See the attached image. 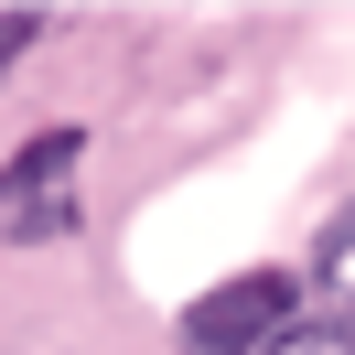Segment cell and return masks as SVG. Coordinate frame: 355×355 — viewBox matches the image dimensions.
<instances>
[{
    "instance_id": "cell-5",
    "label": "cell",
    "mask_w": 355,
    "mask_h": 355,
    "mask_svg": "<svg viewBox=\"0 0 355 355\" xmlns=\"http://www.w3.org/2000/svg\"><path fill=\"white\" fill-rule=\"evenodd\" d=\"M33 33H44V11H0V76L33 54Z\"/></svg>"
},
{
    "instance_id": "cell-3",
    "label": "cell",
    "mask_w": 355,
    "mask_h": 355,
    "mask_svg": "<svg viewBox=\"0 0 355 355\" xmlns=\"http://www.w3.org/2000/svg\"><path fill=\"white\" fill-rule=\"evenodd\" d=\"M312 291L334 302V323H355V205L312 237Z\"/></svg>"
},
{
    "instance_id": "cell-2",
    "label": "cell",
    "mask_w": 355,
    "mask_h": 355,
    "mask_svg": "<svg viewBox=\"0 0 355 355\" xmlns=\"http://www.w3.org/2000/svg\"><path fill=\"white\" fill-rule=\"evenodd\" d=\"M76 130H44L11 173H0V226L11 237H76Z\"/></svg>"
},
{
    "instance_id": "cell-4",
    "label": "cell",
    "mask_w": 355,
    "mask_h": 355,
    "mask_svg": "<svg viewBox=\"0 0 355 355\" xmlns=\"http://www.w3.org/2000/svg\"><path fill=\"white\" fill-rule=\"evenodd\" d=\"M269 355H355V323H291Z\"/></svg>"
},
{
    "instance_id": "cell-1",
    "label": "cell",
    "mask_w": 355,
    "mask_h": 355,
    "mask_svg": "<svg viewBox=\"0 0 355 355\" xmlns=\"http://www.w3.org/2000/svg\"><path fill=\"white\" fill-rule=\"evenodd\" d=\"M291 323H302V291H291L280 269H237V280L194 291L173 334H183V355H269Z\"/></svg>"
}]
</instances>
